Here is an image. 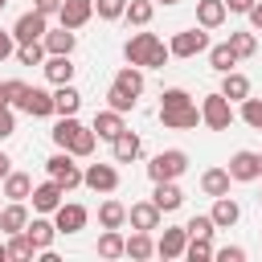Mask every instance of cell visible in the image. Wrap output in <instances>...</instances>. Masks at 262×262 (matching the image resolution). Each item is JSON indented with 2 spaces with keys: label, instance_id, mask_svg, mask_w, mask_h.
I'll return each instance as SVG.
<instances>
[{
  "label": "cell",
  "instance_id": "cell-1",
  "mask_svg": "<svg viewBox=\"0 0 262 262\" xmlns=\"http://www.w3.org/2000/svg\"><path fill=\"white\" fill-rule=\"evenodd\" d=\"M160 98H164V102H160V123H164L168 131H192V127L201 123V106L188 98V90L172 86V90H164Z\"/></svg>",
  "mask_w": 262,
  "mask_h": 262
},
{
  "label": "cell",
  "instance_id": "cell-2",
  "mask_svg": "<svg viewBox=\"0 0 262 262\" xmlns=\"http://www.w3.org/2000/svg\"><path fill=\"white\" fill-rule=\"evenodd\" d=\"M123 53H127V61L131 66H139V70H164L168 66V45L156 37V33H135V37H127V45H123Z\"/></svg>",
  "mask_w": 262,
  "mask_h": 262
},
{
  "label": "cell",
  "instance_id": "cell-3",
  "mask_svg": "<svg viewBox=\"0 0 262 262\" xmlns=\"http://www.w3.org/2000/svg\"><path fill=\"white\" fill-rule=\"evenodd\" d=\"M201 123H205L209 131H229V123H233L229 98H225V94H209V98L201 102Z\"/></svg>",
  "mask_w": 262,
  "mask_h": 262
},
{
  "label": "cell",
  "instance_id": "cell-4",
  "mask_svg": "<svg viewBox=\"0 0 262 262\" xmlns=\"http://www.w3.org/2000/svg\"><path fill=\"white\" fill-rule=\"evenodd\" d=\"M184 168H188V156H184L180 147H168V151H160V156L147 164V176H151V180H176Z\"/></svg>",
  "mask_w": 262,
  "mask_h": 262
},
{
  "label": "cell",
  "instance_id": "cell-5",
  "mask_svg": "<svg viewBox=\"0 0 262 262\" xmlns=\"http://www.w3.org/2000/svg\"><path fill=\"white\" fill-rule=\"evenodd\" d=\"M45 168H49V180H57L66 192L82 184V168L74 164V156H70V151H57V156H49V160H45Z\"/></svg>",
  "mask_w": 262,
  "mask_h": 262
},
{
  "label": "cell",
  "instance_id": "cell-6",
  "mask_svg": "<svg viewBox=\"0 0 262 262\" xmlns=\"http://www.w3.org/2000/svg\"><path fill=\"white\" fill-rule=\"evenodd\" d=\"M205 49H209V33H201V29H184V33H176L168 41V53L172 57H196Z\"/></svg>",
  "mask_w": 262,
  "mask_h": 262
},
{
  "label": "cell",
  "instance_id": "cell-7",
  "mask_svg": "<svg viewBox=\"0 0 262 262\" xmlns=\"http://www.w3.org/2000/svg\"><path fill=\"white\" fill-rule=\"evenodd\" d=\"M82 184L94 188V192H115L119 188V172H115V164H90L82 172Z\"/></svg>",
  "mask_w": 262,
  "mask_h": 262
},
{
  "label": "cell",
  "instance_id": "cell-8",
  "mask_svg": "<svg viewBox=\"0 0 262 262\" xmlns=\"http://www.w3.org/2000/svg\"><path fill=\"white\" fill-rule=\"evenodd\" d=\"M12 37H16V45H29V41H41L45 37V12H25L16 25H12Z\"/></svg>",
  "mask_w": 262,
  "mask_h": 262
},
{
  "label": "cell",
  "instance_id": "cell-9",
  "mask_svg": "<svg viewBox=\"0 0 262 262\" xmlns=\"http://www.w3.org/2000/svg\"><path fill=\"white\" fill-rule=\"evenodd\" d=\"M20 111H29L33 119H49L53 115V94L49 90H41V86H25V98L16 102Z\"/></svg>",
  "mask_w": 262,
  "mask_h": 262
},
{
  "label": "cell",
  "instance_id": "cell-10",
  "mask_svg": "<svg viewBox=\"0 0 262 262\" xmlns=\"http://www.w3.org/2000/svg\"><path fill=\"white\" fill-rule=\"evenodd\" d=\"M86 217H90V213H86L82 205H66V201H61V205L53 209V225H57V233H78V229H86Z\"/></svg>",
  "mask_w": 262,
  "mask_h": 262
},
{
  "label": "cell",
  "instance_id": "cell-11",
  "mask_svg": "<svg viewBox=\"0 0 262 262\" xmlns=\"http://www.w3.org/2000/svg\"><path fill=\"white\" fill-rule=\"evenodd\" d=\"M90 16H94V0H61V8H57V20L66 29H82Z\"/></svg>",
  "mask_w": 262,
  "mask_h": 262
},
{
  "label": "cell",
  "instance_id": "cell-12",
  "mask_svg": "<svg viewBox=\"0 0 262 262\" xmlns=\"http://www.w3.org/2000/svg\"><path fill=\"white\" fill-rule=\"evenodd\" d=\"M160 209H156V201H135L131 209H127V221H131V229H160Z\"/></svg>",
  "mask_w": 262,
  "mask_h": 262
},
{
  "label": "cell",
  "instance_id": "cell-13",
  "mask_svg": "<svg viewBox=\"0 0 262 262\" xmlns=\"http://www.w3.org/2000/svg\"><path fill=\"white\" fill-rule=\"evenodd\" d=\"M225 172L229 180H258V151H233Z\"/></svg>",
  "mask_w": 262,
  "mask_h": 262
},
{
  "label": "cell",
  "instance_id": "cell-14",
  "mask_svg": "<svg viewBox=\"0 0 262 262\" xmlns=\"http://www.w3.org/2000/svg\"><path fill=\"white\" fill-rule=\"evenodd\" d=\"M61 192H66V188H61L57 180H45V184H37L29 196H33V209H37V213H53V209L61 205Z\"/></svg>",
  "mask_w": 262,
  "mask_h": 262
},
{
  "label": "cell",
  "instance_id": "cell-15",
  "mask_svg": "<svg viewBox=\"0 0 262 262\" xmlns=\"http://www.w3.org/2000/svg\"><path fill=\"white\" fill-rule=\"evenodd\" d=\"M151 201H156V209H160V213H172V209H180V205H184V192H180V184H176V180H156Z\"/></svg>",
  "mask_w": 262,
  "mask_h": 262
},
{
  "label": "cell",
  "instance_id": "cell-16",
  "mask_svg": "<svg viewBox=\"0 0 262 262\" xmlns=\"http://www.w3.org/2000/svg\"><path fill=\"white\" fill-rule=\"evenodd\" d=\"M209 217H213V225H217V229H233V225H237V217H242V205H237V201H229V192H225V196H213V213H209Z\"/></svg>",
  "mask_w": 262,
  "mask_h": 262
},
{
  "label": "cell",
  "instance_id": "cell-17",
  "mask_svg": "<svg viewBox=\"0 0 262 262\" xmlns=\"http://www.w3.org/2000/svg\"><path fill=\"white\" fill-rule=\"evenodd\" d=\"M41 45H45V53H74V45H78V37H74V29H45V37H41Z\"/></svg>",
  "mask_w": 262,
  "mask_h": 262
},
{
  "label": "cell",
  "instance_id": "cell-18",
  "mask_svg": "<svg viewBox=\"0 0 262 262\" xmlns=\"http://www.w3.org/2000/svg\"><path fill=\"white\" fill-rule=\"evenodd\" d=\"M123 127H127V123H123V115H119V111H111V106H106V111H98V115H94V123H90V131H94L98 139H115Z\"/></svg>",
  "mask_w": 262,
  "mask_h": 262
},
{
  "label": "cell",
  "instance_id": "cell-19",
  "mask_svg": "<svg viewBox=\"0 0 262 262\" xmlns=\"http://www.w3.org/2000/svg\"><path fill=\"white\" fill-rule=\"evenodd\" d=\"M184 246H188V229H164V237L156 242V254L160 258H184Z\"/></svg>",
  "mask_w": 262,
  "mask_h": 262
},
{
  "label": "cell",
  "instance_id": "cell-20",
  "mask_svg": "<svg viewBox=\"0 0 262 262\" xmlns=\"http://www.w3.org/2000/svg\"><path fill=\"white\" fill-rule=\"evenodd\" d=\"M123 254H127V258H135V262L151 258V254H156V242H151V233H147V229H135L131 237H123Z\"/></svg>",
  "mask_w": 262,
  "mask_h": 262
},
{
  "label": "cell",
  "instance_id": "cell-21",
  "mask_svg": "<svg viewBox=\"0 0 262 262\" xmlns=\"http://www.w3.org/2000/svg\"><path fill=\"white\" fill-rule=\"evenodd\" d=\"M225 0H196V25L201 29H217V25H225Z\"/></svg>",
  "mask_w": 262,
  "mask_h": 262
},
{
  "label": "cell",
  "instance_id": "cell-22",
  "mask_svg": "<svg viewBox=\"0 0 262 262\" xmlns=\"http://www.w3.org/2000/svg\"><path fill=\"white\" fill-rule=\"evenodd\" d=\"M25 233H29V242H33L37 250H49V246H53V237H57V225H53V221H45V217H33V221L25 225Z\"/></svg>",
  "mask_w": 262,
  "mask_h": 262
},
{
  "label": "cell",
  "instance_id": "cell-23",
  "mask_svg": "<svg viewBox=\"0 0 262 262\" xmlns=\"http://www.w3.org/2000/svg\"><path fill=\"white\" fill-rule=\"evenodd\" d=\"M111 147H115V160H119V164H131V160L139 156V135L123 127V131H119V135L111 139Z\"/></svg>",
  "mask_w": 262,
  "mask_h": 262
},
{
  "label": "cell",
  "instance_id": "cell-24",
  "mask_svg": "<svg viewBox=\"0 0 262 262\" xmlns=\"http://www.w3.org/2000/svg\"><path fill=\"white\" fill-rule=\"evenodd\" d=\"M45 78H49L53 86H61V82H70V78H74V66H70V53H49V61H45Z\"/></svg>",
  "mask_w": 262,
  "mask_h": 262
},
{
  "label": "cell",
  "instance_id": "cell-25",
  "mask_svg": "<svg viewBox=\"0 0 262 262\" xmlns=\"http://www.w3.org/2000/svg\"><path fill=\"white\" fill-rule=\"evenodd\" d=\"M225 82H221V94L229 98V102H242V98H250V78L246 74H237V70H229V74H221Z\"/></svg>",
  "mask_w": 262,
  "mask_h": 262
},
{
  "label": "cell",
  "instance_id": "cell-26",
  "mask_svg": "<svg viewBox=\"0 0 262 262\" xmlns=\"http://www.w3.org/2000/svg\"><path fill=\"white\" fill-rule=\"evenodd\" d=\"M78 106H82V94L70 82H61L57 94H53V115H78Z\"/></svg>",
  "mask_w": 262,
  "mask_h": 262
},
{
  "label": "cell",
  "instance_id": "cell-27",
  "mask_svg": "<svg viewBox=\"0 0 262 262\" xmlns=\"http://www.w3.org/2000/svg\"><path fill=\"white\" fill-rule=\"evenodd\" d=\"M201 188H205V196H225L229 192V172L225 168H205L201 172Z\"/></svg>",
  "mask_w": 262,
  "mask_h": 262
},
{
  "label": "cell",
  "instance_id": "cell-28",
  "mask_svg": "<svg viewBox=\"0 0 262 262\" xmlns=\"http://www.w3.org/2000/svg\"><path fill=\"white\" fill-rule=\"evenodd\" d=\"M29 225V209L20 205V201H12L4 213H0V233H20Z\"/></svg>",
  "mask_w": 262,
  "mask_h": 262
},
{
  "label": "cell",
  "instance_id": "cell-29",
  "mask_svg": "<svg viewBox=\"0 0 262 262\" xmlns=\"http://www.w3.org/2000/svg\"><path fill=\"white\" fill-rule=\"evenodd\" d=\"M115 86L127 90L131 98H139V94H143V70H139V66H123V70L115 74Z\"/></svg>",
  "mask_w": 262,
  "mask_h": 262
},
{
  "label": "cell",
  "instance_id": "cell-30",
  "mask_svg": "<svg viewBox=\"0 0 262 262\" xmlns=\"http://www.w3.org/2000/svg\"><path fill=\"white\" fill-rule=\"evenodd\" d=\"M123 221H127V205H119V201H102L98 205V225L102 229H123Z\"/></svg>",
  "mask_w": 262,
  "mask_h": 262
},
{
  "label": "cell",
  "instance_id": "cell-31",
  "mask_svg": "<svg viewBox=\"0 0 262 262\" xmlns=\"http://www.w3.org/2000/svg\"><path fill=\"white\" fill-rule=\"evenodd\" d=\"M209 66H213L217 74H229V70L237 66V53L229 49V41H225V45H209Z\"/></svg>",
  "mask_w": 262,
  "mask_h": 262
},
{
  "label": "cell",
  "instance_id": "cell-32",
  "mask_svg": "<svg viewBox=\"0 0 262 262\" xmlns=\"http://www.w3.org/2000/svg\"><path fill=\"white\" fill-rule=\"evenodd\" d=\"M29 192H33V180H29L25 172H8V176H4V196H8V201H25Z\"/></svg>",
  "mask_w": 262,
  "mask_h": 262
},
{
  "label": "cell",
  "instance_id": "cell-33",
  "mask_svg": "<svg viewBox=\"0 0 262 262\" xmlns=\"http://www.w3.org/2000/svg\"><path fill=\"white\" fill-rule=\"evenodd\" d=\"M78 127H82V123H78L74 115H61V123L53 127V143H57V147L66 151V147L74 143V135H78Z\"/></svg>",
  "mask_w": 262,
  "mask_h": 262
},
{
  "label": "cell",
  "instance_id": "cell-34",
  "mask_svg": "<svg viewBox=\"0 0 262 262\" xmlns=\"http://www.w3.org/2000/svg\"><path fill=\"white\" fill-rule=\"evenodd\" d=\"M151 12H156V4H151V0H127V8H123V16H127L131 25H147V20H151Z\"/></svg>",
  "mask_w": 262,
  "mask_h": 262
},
{
  "label": "cell",
  "instance_id": "cell-35",
  "mask_svg": "<svg viewBox=\"0 0 262 262\" xmlns=\"http://www.w3.org/2000/svg\"><path fill=\"white\" fill-rule=\"evenodd\" d=\"M229 49L237 53V61L242 57H254L258 53V37L254 33H229Z\"/></svg>",
  "mask_w": 262,
  "mask_h": 262
},
{
  "label": "cell",
  "instance_id": "cell-36",
  "mask_svg": "<svg viewBox=\"0 0 262 262\" xmlns=\"http://www.w3.org/2000/svg\"><path fill=\"white\" fill-rule=\"evenodd\" d=\"M98 254H102V258H123V233H119V229H102Z\"/></svg>",
  "mask_w": 262,
  "mask_h": 262
},
{
  "label": "cell",
  "instance_id": "cell-37",
  "mask_svg": "<svg viewBox=\"0 0 262 262\" xmlns=\"http://www.w3.org/2000/svg\"><path fill=\"white\" fill-rule=\"evenodd\" d=\"M94 143H98V135H94L90 127H78V135H74V143H70L66 151H70V156H90Z\"/></svg>",
  "mask_w": 262,
  "mask_h": 262
},
{
  "label": "cell",
  "instance_id": "cell-38",
  "mask_svg": "<svg viewBox=\"0 0 262 262\" xmlns=\"http://www.w3.org/2000/svg\"><path fill=\"white\" fill-rule=\"evenodd\" d=\"M37 254V246L29 242V233L20 229V233H8V258H33Z\"/></svg>",
  "mask_w": 262,
  "mask_h": 262
},
{
  "label": "cell",
  "instance_id": "cell-39",
  "mask_svg": "<svg viewBox=\"0 0 262 262\" xmlns=\"http://www.w3.org/2000/svg\"><path fill=\"white\" fill-rule=\"evenodd\" d=\"M184 258H188V262H209V258H213V242H209V237H188Z\"/></svg>",
  "mask_w": 262,
  "mask_h": 262
},
{
  "label": "cell",
  "instance_id": "cell-40",
  "mask_svg": "<svg viewBox=\"0 0 262 262\" xmlns=\"http://www.w3.org/2000/svg\"><path fill=\"white\" fill-rule=\"evenodd\" d=\"M41 57H45V45H41V41L16 45V61H20V66H41Z\"/></svg>",
  "mask_w": 262,
  "mask_h": 262
},
{
  "label": "cell",
  "instance_id": "cell-41",
  "mask_svg": "<svg viewBox=\"0 0 262 262\" xmlns=\"http://www.w3.org/2000/svg\"><path fill=\"white\" fill-rule=\"evenodd\" d=\"M106 102H111V111H119V115H127V111L135 106V98H131L127 90H119L115 82H111V90H106Z\"/></svg>",
  "mask_w": 262,
  "mask_h": 262
},
{
  "label": "cell",
  "instance_id": "cell-42",
  "mask_svg": "<svg viewBox=\"0 0 262 262\" xmlns=\"http://www.w3.org/2000/svg\"><path fill=\"white\" fill-rule=\"evenodd\" d=\"M184 229H188V237H213V229H217V225H213V217H209V213H196Z\"/></svg>",
  "mask_w": 262,
  "mask_h": 262
},
{
  "label": "cell",
  "instance_id": "cell-43",
  "mask_svg": "<svg viewBox=\"0 0 262 262\" xmlns=\"http://www.w3.org/2000/svg\"><path fill=\"white\" fill-rule=\"evenodd\" d=\"M242 119L254 131H262V98H242Z\"/></svg>",
  "mask_w": 262,
  "mask_h": 262
},
{
  "label": "cell",
  "instance_id": "cell-44",
  "mask_svg": "<svg viewBox=\"0 0 262 262\" xmlns=\"http://www.w3.org/2000/svg\"><path fill=\"white\" fill-rule=\"evenodd\" d=\"M123 8H127V0H94V12H98L102 20H119Z\"/></svg>",
  "mask_w": 262,
  "mask_h": 262
},
{
  "label": "cell",
  "instance_id": "cell-45",
  "mask_svg": "<svg viewBox=\"0 0 262 262\" xmlns=\"http://www.w3.org/2000/svg\"><path fill=\"white\" fill-rule=\"evenodd\" d=\"M213 258H221V262H246V250L242 246H225V250H213Z\"/></svg>",
  "mask_w": 262,
  "mask_h": 262
},
{
  "label": "cell",
  "instance_id": "cell-46",
  "mask_svg": "<svg viewBox=\"0 0 262 262\" xmlns=\"http://www.w3.org/2000/svg\"><path fill=\"white\" fill-rule=\"evenodd\" d=\"M16 131V119H12V111L8 106H0V139H8Z\"/></svg>",
  "mask_w": 262,
  "mask_h": 262
},
{
  "label": "cell",
  "instance_id": "cell-47",
  "mask_svg": "<svg viewBox=\"0 0 262 262\" xmlns=\"http://www.w3.org/2000/svg\"><path fill=\"white\" fill-rule=\"evenodd\" d=\"M4 90H8V106H16V102L25 98V82H16V78H12V82H4Z\"/></svg>",
  "mask_w": 262,
  "mask_h": 262
},
{
  "label": "cell",
  "instance_id": "cell-48",
  "mask_svg": "<svg viewBox=\"0 0 262 262\" xmlns=\"http://www.w3.org/2000/svg\"><path fill=\"white\" fill-rule=\"evenodd\" d=\"M12 53H16V37L0 29V61H4V57H12Z\"/></svg>",
  "mask_w": 262,
  "mask_h": 262
},
{
  "label": "cell",
  "instance_id": "cell-49",
  "mask_svg": "<svg viewBox=\"0 0 262 262\" xmlns=\"http://www.w3.org/2000/svg\"><path fill=\"white\" fill-rule=\"evenodd\" d=\"M33 8H37V12H45V16H53V12L61 8V0H33Z\"/></svg>",
  "mask_w": 262,
  "mask_h": 262
},
{
  "label": "cell",
  "instance_id": "cell-50",
  "mask_svg": "<svg viewBox=\"0 0 262 262\" xmlns=\"http://www.w3.org/2000/svg\"><path fill=\"white\" fill-rule=\"evenodd\" d=\"M225 8H229V12H250L254 0H225Z\"/></svg>",
  "mask_w": 262,
  "mask_h": 262
},
{
  "label": "cell",
  "instance_id": "cell-51",
  "mask_svg": "<svg viewBox=\"0 0 262 262\" xmlns=\"http://www.w3.org/2000/svg\"><path fill=\"white\" fill-rule=\"evenodd\" d=\"M250 25L262 29V0H254V8H250Z\"/></svg>",
  "mask_w": 262,
  "mask_h": 262
},
{
  "label": "cell",
  "instance_id": "cell-52",
  "mask_svg": "<svg viewBox=\"0 0 262 262\" xmlns=\"http://www.w3.org/2000/svg\"><path fill=\"white\" fill-rule=\"evenodd\" d=\"M8 172H12V160H8V156H4V151H0V180H4V176H8Z\"/></svg>",
  "mask_w": 262,
  "mask_h": 262
},
{
  "label": "cell",
  "instance_id": "cell-53",
  "mask_svg": "<svg viewBox=\"0 0 262 262\" xmlns=\"http://www.w3.org/2000/svg\"><path fill=\"white\" fill-rule=\"evenodd\" d=\"M0 106H8V90H4V82H0Z\"/></svg>",
  "mask_w": 262,
  "mask_h": 262
},
{
  "label": "cell",
  "instance_id": "cell-54",
  "mask_svg": "<svg viewBox=\"0 0 262 262\" xmlns=\"http://www.w3.org/2000/svg\"><path fill=\"white\" fill-rule=\"evenodd\" d=\"M0 262H8V246H0Z\"/></svg>",
  "mask_w": 262,
  "mask_h": 262
},
{
  "label": "cell",
  "instance_id": "cell-55",
  "mask_svg": "<svg viewBox=\"0 0 262 262\" xmlns=\"http://www.w3.org/2000/svg\"><path fill=\"white\" fill-rule=\"evenodd\" d=\"M258 176H262V151H258Z\"/></svg>",
  "mask_w": 262,
  "mask_h": 262
},
{
  "label": "cell",
  "instance_id": "cell-56",
  "mask_svg": "<svg viewBox=\"0 0 262 262\" xmlns=\"http://www.w3.org/2000/svg\"><path fill=\"white\" fill-rule=\"evenodd\" d=\"M4 8H8V0H0V12H4Z\"/></svg>",
  "mask_w": 262,
  "mask_h": 262
},
{
  "label": "cell",
  "instance_id": "cell-57",
  "mask_svg": "<svg viewBox=\"0 0 262 262\" xmlns=\"http://www.w3.org/2000/svg\"><path fill=\"white\" fill-rule=\"evenodd\" d=\"M160 4H180V0H160Z\"/></svg>",
  "mask_w": 262,
  "mask_h": 262
}]
</instances>
